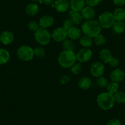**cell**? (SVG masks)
Listing matches in <instances>:
<instances>
[{"mask_svg": "<svg viewBox=\"0 0 125 125\" xmlns=\"http://www.w3.org/2000/svg\"><path fill=\"white\" fill-rule=\"evenodd\" d=\"M93 55L92 51L90 49H80L76 54V59L80 62H85L90 61Z\"/></svg>", "mask_w": 125, "mask_h": 125, "instance_id": "obj_9", "label": "cell"}, {"mask_svg": "<svg viewBox=\"0 0 125 125\" xmlns=\"http://www.w3.org/2000/svg\"><path fill=\"white\" fill-rule=\"evenodd\" d=\"M113 29L116 33L121 34L125 31V23L123 21H115Z\"/></svg>", "mask_w": 125, "mask_h": 125, "instance_id": "obj_24", "label": "cell"}, {"mask_svg": "<svg viewBox=\"0 0 125 125\" xmlns=\"http://www.w3.org/2000/svg\"><path fill=\"white\" fill-rule=\"evenodd\" d=\"M115 101L119 104L125 103V93L123 91H118L114 94Z\"/></svg>", "mask_w": 125, "mask_h": 125, "instance_id": "obj_27", "label": "cell"}, {"mask_svg": "<svg viewBox=\"0 0 125 125\" xmlns=\"http://www.w3.org/2000/svg\"><path fill=\"white\" fill-rule=\"evenodd\" d=\"M68 36L71 40L80 39L82 36V31L78 28L73 26L68 30Z\"/></svg>", "mask_w": 125, "mask_h": 125, "instance_id": "obj_16", "label": "cell"}, {"mask_svg": "<svg viewBox=\"0 0 125 125\" xmlns=\"http://www.w3.org/2000/svg\"><path fill=\"white\" fill-rule=\"evenodd\" d=\"M76 55L74 52L63 50L60 53L58 58L59 64L62 68H71L76 61Z\"/></svg>", "mask_w": 125, "mask_h": 125, "instance_id": "obj_3", "label": "cell"}, {"mask_svg": "<svg viewBox=\"0 0 125 125\" xmlns=\"http://www.w3.org/2000/svg\"><path fill=\"white\" fill-rule=\"evenodd\" d=\"M114 4L118 6H122L125 4V0H113Z\"/></svg>", "mask_w": 125, "mask_h": 125, "instance_id": "obj_38", "label": "cell"}, {"mask_svg": "<svg viewBox=\"0 0 125 125\" xmlns=\"http://www.w3.org/2000/svg\"><path fill=\"white\" fill-rule=\"evenodd\" d=\"M115 21H123L125 19V10L123 8H116L113 13Z\"/></svg>", "mask_w": 125, "mask_h": 125, "instance_id": "obj_22", "label": "cell"}, {"mask_svg": "<svg viewBox=\"0 0 125 125\" xmlns=\"http://www.w3.org/2000/svg\"><path fill=\"white\" fill-rule=\"evenodd\" d=\"M97 104L101 109L104 110H109L114 107L115 99L113 94L108 92L100 93L96 99Z\"/></svg>", "mask_w": 125, "mask_h": 125, "instance_id": "obj_2", "label": "cell"}, {"mask_svg": "<svg viewBox=\"0 0 125 125\" xmlns=\"http://www.w3.org/2000/svg\"><path fill=\"white\" fill-rule=\"evenodd\" d=\"M101 28L105 29H109L113 27L115 22V20L113 15L112 13L110 12H104L102 13L99 17L98 20Z\"/></svg>", "mask_w": 125, "mask_h": 125, "instance_id": "obj_6", "label": "cell"}, {"mask_svg": "<svg viewBox=\"0 0 125 125\" xmlns=\"http://www.w3.org/2000/svg\"><path fill=\"white\" fill-rule=\"evenodd\" d=\"M79 42L80 45L85 48H89L93 45V38L89 36L85 35L84 34L83 36H81L79 39Z\"/></svg>", "mask_w": 125, "mask_h": 125, "instance_id": "obj_21", "label": "cell"}, {"mask_svg": "<svg viewBox=\"0 0 125 125\" xmlns=\"http://www.w3.org/2000/svg\"></svg>", "mask_w": 125, "mask_h": 125, "instance_id": "obj_41", "label": "cell"}, {"mask_svg": "<svg viewBox=\"0 0 125 125\" xmlns=\"http://www.w3.org/2000/svg\"><path fill=\"white\" fill-rule=\"evenodd\" d=\"M105 71L104 64L100 61H96L93 62L90 68L91 74L94 77L98 78L103 76Z\"/></svg>", "mask_w": 125, "mask_h": 125, "instance_id": "obj_8", "label": "cell"}, {"mask_svg": "<svg viewBox=\"0 0 125 125\" xmlns=\"http://www.w3.org/2000/svg\"><path fill=\"white\" fill-rule=\"evenodd\" d=\"M39 6L36 3H30L26 7L25 11L30 16H34L39 12Z\"/></svg>", "mask_w": 125, "mask_h": 125, "instance_id": "obj_18", "label": "cell"}, {"mask_svg": "<svg viewBox=\"0 0 125 125\" xmlns=\"http://www.w3.org/2000/svg\"><path fill=\"white\" fill-rule=\"evenodd\" d=\"M14 40V34L10 31H3L0 34V42L4 45H9L11 44Z\"/></svg>", "mask_w": 125, "mask_h": 125, "instance_id": "obj_11", "label": "cell"}, {"mask_svg": "<svg viewBox=\"0 0 125 125\" xmlns=\"http://www.w3.org/2000/svg\"><path fill=\"white\" fill-rule=\"evenodd\" d=\"M94 42L97 45L101 46L104 45L106 42V38L103 34H99L95 37H94Z\"/></svg>", "mask_w": 125, "mask_h": 125, "instance_id": "obj_28", "label": "cell"}, {"mask_svg": "<svg viewBox=\"0 0 125 125\" xmlns=\"http://www.w3.org/2000/svg\"><path fill=\"white\" fill-rule=\"evenodd\" d=\"M96 82L98 86H100L101 88H104L107 87L109 83L107 79L103 76H101L97 78Z\"/></svg>", "mask_w": 125, "mask_h": 125, "instance_id": "obj_29", "label": "cell"}, {"mask_svg": "<svg viewBox=\"0 0 125 125\" xmlns=\"http://www.w3.org/2000/svg\"><path fill=\"white\" fill-rule=\"evenodd\" d=\"M10 60V53L6 49H0V65L4 64Z\"/></svg>", "mask_w": 125, "mask_h": 125, "instance_id": "obj_23", "label": "cell"}, {"mask_svg": "<svg viewBox=\"0 0 125 125\" xmlns=\"http://www.w3.org/2000/svg\"><path fill=\"white\" fill-rule=\"evenodd\" d=\"M118 88L119 85L118 83L112 82L109 83V85H107V92L109 93L114 95L116 92H118Z\"/></svg>", "mask_w": 125, "mask_h": 125, "instance_id": "obj_26", "label": "cell"}, {"mask_svg": "<svg viewBox=\"0 0 125 125\" xmlns=\"http://www.w3.org/2000/svg\"><path fill=\"white\" fill-rule=\"evenodd\" d=\"M80 13L82 15V17L86 19V20H92L94 19L96 15L95 10L94 9V8L92 7L88 6L84 7L83 9L81 10Z\"/></svg>", "mask_w": 125, "mask_h": 125, "instance_id": "obj_13", "label": "cell"}, {"mask_svg": "<svg viewBox=\"0 0 125 125\" xmlns=\"http://www.w3.org/2000/svg\"><path fill=\"white\" fill-rule=\"evenodd\" d=\"M28 28L30 29V30H31L33 32H36L40 28L39 24H38V23L36 21H30L28 25Z\"/></svg>", "mask_w": 125, "mask_h": 125, "instance_id": "obj_32", "label": "cell"}, {"mask_svg": "<svg viewBox=\"0 0 125 125\" xmlns=\"http://www.w3.org/2000/svg\"><path fill=\"white\" fill-rule=\"evenodd\" d=\"M74 23H73V20H71V19H66L63 22L62 24V27L64 28L65 30H66L68 31L69 29H70L71 28L73 27L74 26Z\"/></svg>", "mask_w": 125, "mask_h": 125, "instance_id": "obj_33", "label": "cell"}, {"mask_svg": "<svg viewBox=\"0 0 125 125\" xmlns=\"http://www.w3.org/2000/svg\"><path fill=\"white\" fill-rule=\"evenodd\" d=\"M101 28L99 21L93 19L86 20L82 25V31L83 33L91 38H94L100 34Z\"/></svg>", "mask_w": 125, "mask_h": 125, "instance_id": "obj_1", "label": "cell"}, {"mask_svg": "<svg viewBox=\"0 0 125 125\" xmlns=\"http://www.w3.org/2000/svg\"><path fill=\"white\" fill-rule=\"evenodd\" d=\"M17 55L20 60L23 61H31L34 56V50L30 46L22 45L18 49Z\"/></svg>", "mask_w": 125, "mask_h": 125, "instance_id": "obj_4", "label": "cell"}, {"mask_svg": "<svg viewBox=\"0 0 125 125\" xmlns=\"http://www.w3.org/2000/svg\"><path fill=\"white\" fill-rule=\"evenodd\" d=\"M85 3L86 4H87V6L93 8V7H95L98 5L99 3L103 1V0H85Z\"/></svg>", "mask_w": 125, "mask_h": 125, "instance_id": "obj_34", "label": "cell"}, {"mask_svg": "<svg viewBox=\"0 0 125 125\" xmlns=\"http://www.w3.org/2000/svg\"><path fill=\"white\" fill-rule=\"evenodd\" d=\"M68 37V31L63 27H58L53 30L52 38L55 41L61 42L66 39Z\"/></svg>", "mask_w": 125, "mask_h": 125, "instance_id": "obj_7", "label": "cell"}, {"mask_svg": "<svg viewBox=\"0 0 125 125\" xmlns=\"http://www.w3.org/2000/svg\"><path fill=\"white\" fill-rule=\"evenodd\" d=\"M34 1H39L40 3H43V0H33Z\"/></svg>", "mask_w": 125, "mask_h": 125, "instance_id": "obj_40", "label": "cell"}, {"mask_svg": "<svg viewBox=\"0 0 125 125\" xmlns=\"http://www.w3.org/2000/svg\"><path fill=\"white\" fill-rule=\"evenodd\" d=\"M43 2H44L46 5L52 6L54 4L55 0H43Z\"/></svg>", "mask_w": 125, "mask_h": 125, "instance_id": "obj_39", "label": "cell"}, {"mask_svg": "<svg viewBox=\"0 0 125 125\" xmlns=\"http://www.w3.org/2000/svg\"><path fill=\"white\" fill-rule=\"evenodd\" d=\"M69 2L68 0H55L53 8H55L58 12H65L69 9Z\"/></svg>", "mask_w": 125, "mask_h": 125, "instance_id": "obj_10", "label": "cell"}, {"mask_svg": "<svg viewBox=\"0 0 125 125\" xmlns=\"http://www.w3.org/2000/svg\"><path fill=\"white\" fill-rule=\"evenodd\" d=\"M106 125H121V121L116 118L110 119L109 120Z\"/></svg>", "mask_w": 125, "mask_h": 125, "instance_id": "obj_36", "label": "cell"}, {"mask_svg": "<svg viewBox=\"0 0 125 125\" xmlns=\"http://www.w3.org/2000/svg\"><path fill=\"white\" fill-rule=\"evenodd\" d=\"M70 81V77L68 75H64L61 77L60 80V82L61 84H66Z\"/></svg>", "mask_w": 125, "mask_h": 125, "instance_id": "obj_37", "label": "cell"}, {"mask_svg": "<svg viewBox=\"0 0 125 125\" xmlns=\"http://www.w3.org/2000/svg\"><path fill=\"white\" fill-rule=\"evenodd\" d=\"M85 0H70L69 6H70L71 10L74 12H81L85 6Z\"/></svg>", "mask_w": 125, "mask_h": 125, "instance_id": "obj_14", "label": "cell"}, {"mask_svg": "<svg viewBox=\"0 0 125 125\" xmlns=\"http://www.w3.org/2000/svg\"><path fill=\"white\" fill-rule=\"evenodd\" d=\"M62 48L64 50L74 52L75 50V45L71 41V39H66L64 41H62Z\"/></svg>", "mask_w": 125, "mask_h": 125, "instance_id": "obj_25", "label": "cell"}, {"mask_svg": "<svg viewBox=\"0 0 125 125\" xmlns=\"http://www.w3.org/2000/svg\"><path fill=\"white\" fill-rule=\"evenodd\" d=\"M45 50L42 47H38L34 49V53L38 58H44L45 55Z\"/></svg>", "mask_w": 125, "mask_h": 125, "instance_id": "obj_30", "label": "cell"}, {"mask_svg": "<svg viewBox=\"0 0 125 125\" xmlns=\"http://www.w3.org/2000/svg\"><path fill=\"white\" fill-rule=\"evenodd\" d=\"M125 74L123 71L118 68L114 69L110 74V79L112 81L114 82L118 83L123 81L125 79Z\"/></svg>", "mask_w": 125, "mask_h": 125, "instance_id": "obj_12", "label": "cell"}, {"mask_svg": "<svg viewBox=\"0 0 125 125\" xmlns=\"http://www.w3.org/2000/svg\"><path fill=\"white\" fill-rule=\"evenodd\" d=\"M82 71V65L79 62H75L71 67V71L74 74H79Z\"/></svg>", "mask_w": 125, "mask_h": 125, "instance_id": "obj_31", "label": "cell"}, {"mask_svg": "<svg viewBox=\"0 0 125 125\" xmlns=\"http://www.w3.org/2000/svg\"><path fill=\"white\" fill-rule=\"evenodd\" d=\"M91 84H92V82H91V79L88 77H83L80 78L78 82L79 86L83 90L89 89L91 87Z\"/></svg>", "mask_w": 125, "mask_h": 125, "instance_id": "obj_17", "label": "cell"}, {"mask_svg": "<svg viewBox=\"0 0 125 125\" xmlns=\"http://www.w3.org/2000/svg\"><path fill=\"white\" fill-rule=\"evenodd\" d=\"M36 41L42 45H45L49 44L52 35L47 29L40 28L34 33Z\"/></svg>", "mask_w": 125, "mask_h": 125, "instance_id": "obj_5", "label": "cell"}, {"mask_svg": "<svg viewBox=\"0 0 125 125\" xmlns=\"http://www.w3.org/2000/svg\"><path fill=\"white\" fill-rule=\"evenodd\" d=\"M99 56L100 60L104 63H108L110 59L112 58L110 52L106 49H102L101 50L99 54Z\"/></svg>", "mask_w": 125, "mask_h": 125, "instance_id": "obj_19", "label": "cell"}, {"mask_svg": "<svg viewBox=\"0 0 125 125\" xmlns=\"http://www.w3.org/2000/svg\"><path fill=\"white\" fill-rule=\"evenodd\" d=\"M69 15L71 16V19L73 20L74 25H80L83 19L82 17L81 13L79 12H74L73 10L69 12Z\"/></svg>", "mask_w": 125, "mask_h": 125, "instance_id": "obj_20", "label": "cell"}, {"mask_svg": "<svg viewBox=\"0 0 125 125\" xmlns=\"http://www.w3.org/2000/svg\"><path fill=\"white\" fill-rule=\"evenodd\" d=\"M54 22V19L50 15H45L42 17L39 21V26L42 28H47L50 27Z\"/></svg>", "mask_w": 125, "mask_h": 125, "instance_id": "obj_15", "label": "cell"}, {"mask_svg": "<svg viewBox=\"0 0 125 125\" xmlns=\"http://www.w3.org/2000/svg\"><path fill=\"white\" fill-rule=\"evenodd\" d=\"M108 63H109V65H110V66L115 68V67L117 66H118V64L119 63V61L117 58H116L112 57L110 59V61H109Z\"/></svg>", "mask_w": 125, "mask_h": 125, "instance_id": "obj_35", "label": "cell"}]
</instances>
